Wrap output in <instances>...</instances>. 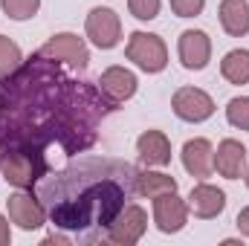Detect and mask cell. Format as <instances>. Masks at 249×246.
<instances>
[{
  "mask_svg": "<svg viewBox=\"0 0 249 246\" xmlns=\"http://www.w3.org/2000/svg\"><path fill=\"white\" fill-rule=\"evenodd\" d=\"M99 90L105 93V99L107 102H113L116 107L124 105V102H130L133 96H136V90H139V81H136V75L127 70V67H107L102 75H99Z\"/></svg>",
  "mask_w": 249,
  "mask_h": 246,
  "instance_id": "obj_12",
  "label": "cell"
},
{
  "mask_svg": "<svg viewBox=\"0 0 249 246\" xmlns=\"http://www.w3.org/2000/svg\"><path fill=\"white\" fill-rule=\"evenodd\" d=\"M220 75L229 84H238V87L249 84V50H232V53H226L223 61H220Z\"/></svg>",
  "mask_w": 249,
  "mask_h": 246,
  "instance_id": "obj_19",
  "label": "cell"
},
{
  "mask_svg": "<svg viewBox=\"0 0 249 246\" xmlns=\"http://www.w3.org/2000/svg\"><path fill=\"white\" fill-rule=\"evenodd\" d=\"M41 244H44V246H53V244L67 246V244H72V235H70V232H67V235H58V232H53V235H47Z\"/></svg>",
  "mask_w": 249,
  "mask_h": 246,
  "instance_id": "obj_25",
  "label": "cell"
},
{
  "mask_svg": "<svg viewBox=\"0 0 249 246\" xmlns=\"http://www.w3.org/2000/svg\"><path fill=\"white\" fill-rule=\"evenodd\" d=\"M226 122L238 130H249V96H235L226 105Z\"/></svg>",
  "mask_w": 249,
  "mask_h": 246,
  "instance_id": "obj_22",
  "label": "cell"
},
{
  "mask_svg": "<svg viewBox=\"0 0 249 246\" xmlns=\"http://www.w3.org/2000/svg\"><path fill=\"white\" fill-rule=\"evenodd\" d=\"M177 55L186 70H194V72L206 70L212 61V38L203 29H186L177 41Z\"/></svg>",
  "mask_w": 249,
  "mask_h": 246,
  "instance_id": "obj_11",
  "label": "cell"
},
{
  "mask_svg": "<svg viewBox=\"0 0 249 246\" xmlns=\"http://www.w3.org/2000/svg\"><path fill=\"white\" fill-rule=\"evenodd\" d=\"M116 110L99 84L70 75L61 61L32 55L15 72L0 75V151L29 148L64 157L90 151L102 122Z\"/></svg>",
  "mask_w": 249,
  "mask_h": 246,
  "instance_id": "obj_1",
  "label": "cell"
},
{
  "mask_svg": "<svg viewBox=\"0 0 249 246\" xmlns=\"http://www.w3.org/2000/svg\"><path fill=\"white\" fill-rule=\"evenodd\" d=\"M38 55L61 61L67 67H72V70H87L90 67V50H87L84 38H78L75 32H58V35H53L38 50Z\"/></svg>",
  "mask_w": 249,
  "mask_h": 246,
  "instance_id": "obj_6",
  "label": "cell"
},
{
  "mask_svg": "<svg viewBox=\"0 0 249 246\" xmlns=\"http://www.w3.org/2000/svg\"><path fill=\"white\" fill-rule=\"evenodd\" d=\"M133 188H136V197H160V194H168V191H177V180L171 174H162V171H136V180H133Z\"/></svg>",
  "mask_w": 249,
  "mask_h": 246,
  "instance_id": "obj_18",
  "label": "cell"
},
{
  "mask_svg": "<svg viewBox=\"0 0 249 246\" xmlns=\"http://www.w3.org/2000/svg\"><path fill=\"white\" fill-rule=\"evenodd\" d=\"M249 154L238 139H223L214 151V171L226 180H241L247 174Z\"/></svg>",
  "mask_w": 249,
  "mask_h": 246,
  "instance_id": "obj_16",
  "label": "cell"
},
{
  "mask_svg": "<svg viewBox=\"0 0 249 246\" xmlns=\"http://www.w3.org/2000/svg\"><path fill=\"white\" fill-rule=\"evenodd\" d=\"M136 168L113 157H78L58 171H47L32 188L47 209V220L81 244L105 241L116 214L136 197Z\"/></svg>",
  "mask_w": 249,
  "mask_h": 246,
  "instance_id": "obj_2",
  "label": "cell"
},
{
  "mask_svg": "<svg viewBox=\"0 0 249 246\" xmlns=\"http://www.w3.org/2000/svg\"><path fill=\"white\" fill-rule=\"evenodd\" d=\"M171 110L177 119H183L188 124H200L214 116V99L200 90V87H180L171 96Z\"/></svg>",
  "mask_w": 249,
  "mask_h": 246,
  "instance_id": "obj_8",
  "label": "cell"
},
{
  "mask_svg": "<svg viewBox=\"0 0 249 246\" xmlns=\"http://www.w3.org/2000/svg\"><path fill=\"white\" fill-rule=\"evenodd\" d=\"M20 64H23V53H20V47H18L12 38L0 35V75L15 72Z\"/></svg>",
  "mask_w": 249,
  "mask_h": 246,
  "instance_id": "obj_20",
  "label": "cell"
},
{
  "mask_svg": "<svg viewBox=\"0 0 249 246\" xmlns=\"http://www.w3.org/2000/svg\"><path fill=\"white\" fill-rule=\"evenodd\" d=\"M0 9L12 20H29V18L38 15L41 0H0Z\"/></svg>",
  "mask_w": 249,
  "mask_h": 246,
  "instance_id": "obj_21",
  "label": "cell"
},
{
  "mask_svg": "<svg viewBox=\"0 0 249 246\" xmlns=\"http://www.w3.org/2000/svg\"><path fill=\"white\" fill-rule=\"evenodd\" d=\"M217 18H220L223 32L232 35V38H244L249 32V3L247 0H220Z\"/></svg>",
  "mask_w": 249,
  "mask_h": 246,
  "instance_id": "obj_17",
  "label": "cell"
},
{
  "mask_svg": "<svg viewBox=\"0 0 249 246\" xmlns=\"http://www.w3.org/2000/svg\"><path fill=\"white\" fill-rule=\"evenodd\" d=\"M235 223H238V232H241L244 238H249V206H247V209H241V211H238Z\"/></svg>",
  "mask_w": 249,
  "mask_h": 246,
  "instance_id": "obj_26",
  "label": "cell"
},
{
  "mask_svg": "<svg viewBox=\"0 0 249 246\" xmlns=\"http://www.w3.org/2000/svg\"><path fill=\"white\" fill-rule=\"evenodd\" d=\"M180 159H183V168L194 180H206L214 174V145L203 136L188 139L180 151Z\"/></svg>",
  "mask_w": 249,
  "mask_h": 246,
  "instance_id": "obj_13",
  "label": "cell"
},
{
  "mask_svg": "<svg viewBox=\"0 0 249 246\" xmlns=\"http://www.w3.org/2000/svg\"><path fill=\"white\" fill-rule=\"evenodd\" d=\"M145 229H148V214H145V209H142L139 203H127L122 211L116 214V220L110 223L105 241L113 244V246H133V244L142 241Z\"/></svg>",
  "mask_w": 249,
  "mask_h": 246,
  "instance_id": "obj_7",
  "label": "cell"
},
{
  "mask_svg": "<svg viewBox=\"0 0 249 246\" xmlns=\"http://www.w3.org/2000/svg\"><path fill=\"white\" fill-rule=\"evenodd\" d=\"M47 171H50V157L47 154L29 151V148H6L0 154V174L15 188L32 191Z\"/></svg>",
  "mask_w": 249,
  "mask_h": 246,
  "instance_id": "obj_3",
  "label": "cell"
},
{
  "mask_svg": "<svg viewBox=\"0 0 249 246\" xmlns=\"http://www.w3.org/2000/svg\"><path fill=\"white\" fill-rule=\"evenodd\" d=\"M154 223L162 235H177L188 223V203L177 197V191L154 197Z\"/></svg>",
  "mask_w": 249,
  "mask_h": 246,
  "instance_id": "obj_10",
  "label": "cell"
},
{
  "mask_svg": "<svg viewBox=\"0 0 249 246\" xmlns=\"http://www.w3.org/2000/svg\"><path fill=\"white\" fill-rule=\"evenodd\" d=\"M223 209H226V191H223V188L200 180V183L188 191V211H191L194 217L212 220V217L223 214Z\"/></svg>",
  "mask_w": 249,
  "mask_h": 246,
  "instance_id": "obj_14",
  "label": "cell"
},
{
  "mask_svg": "<svg viewBox=\"0 0 249 246\" xmlns=\"http://www.w3.org/2000/svg\"><path fill=\"white\" fill-rule=\"evenodd\" d=\"M139 162L148 168H165L171 165V139L162 130H142L136 139Z\"/></svg>",
  "mask_w": 249,
  "mask_h": 246,
  "instance_id": "obj_15",
  "label": "cell"
},
{
  "mask_svg": "<svg viewBox=\"0 0 249 246\" xmlns=\"http://www.w3.org/2000/svg\"><path fill=\"white\" fill-rule=\"evenodd\" d=\"M160 6L162 0H127V9L136 20H154L160 18Z\"/></svg>",
  "mask_w": 249,
  "mask_h": 246,
  "instance_id": "obj_23",
  "label": "cell"
},
{
  "mask_svg": "<svg viewBox=\"0 0 249 246\" xmlns=\"http://www.w3.org/2000/svg\"><path fill=\"white\" fill-rule=\"evenodd\" d=\"M84 32L93 41V47L113 50L122 41V18L110 6H93L90 15H87V20H84Z\"/></svg>",
  "mask_w": 249,
  "mask_h": 246,
  "instance_id": "obj_5",
  "label": "cell"
},
{
  "mask_svg": "<svg viewBox=\"0 0 249 246\" xmlns=\"http://www.w3.org/2000/svg\"><path fill=\"white\" fill-rule=\"evenodd\" d=\"M6 209H9V220L23 232H35L47 223V209H44V203L38 200L35 191L20 188L18 194H12L6 200Z\"/></svg>",
  "mask_w": 249,
  "mask_h": 246,
  "instance_id": "obj_9",
  "label": "cell"
},
{
  "mask_svg": "<svg viewBox=\"0 0 249 246\" xmlns=\"http://www.w3.org/2000/svg\"><path fill=\"white\" fill-rule=\"evenodd\" d=\"M244 183H247V188H249V165H247V174H244Z\"/></svg>",
  "mask_w": 249,
  "mask_h": 246,
  "instance_id": "obj_28",
  "label": "cell"
},
{
  "mask_svg": "<svg viewBox=\"0 0 249 246\" xmlns=\"http://www.w3.org/2000/svg\"><path fill=\"white\" fill-rule=\"evenodd\" d=\"M12 244V229H9V217L0 214V246H9Z\"/></svg>",
  "mask_w": 249,
  "mask_h": 246,
  "instance_id": "obj_27",
  "label": "cell"
},
{
  "mask_svg": "<svg viewBox=\"0 0 249 246\" xmlns=\"http://www.w3.org/2000/svg\"><path fill=\"white\" fill-rule=\"evenodd\" d=\"M168 3L177 18H197L206 9V0H168Z\"/></svg>",
  "mask_w": 249,
  "mask_h": 246,
  "instance_id": "obj_24",
  "label": "cell"
},
{
  "mask_svg": "<svg viewBox=\"0 0 249 246\" xmlns=\"http://www.w3.org/2000/svg\"><path fill=\"white\" fill-rule=\"evenodd\" d=\"M124 58L133 61L142 72L157 75L168 67V47L154 32H130L127 47H124Z\"/></svg>",
  "mask_w": 249,
  "mask_h": 246,
  "instance_id": "obj_4",
  "label": "cell"
}]
</instances>
